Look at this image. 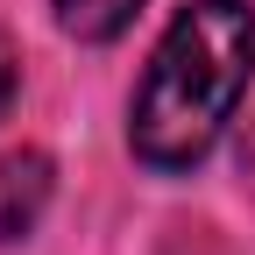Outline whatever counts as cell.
I'll return each mask as SVG.
<instances>
[{
    "mask_svg": "<svg viewBox=\"0 0 255 255\" xmlns=\"http://www.w3.org/2000/svg\"><path fill=\"white\" fill-rule=\"evenodd\" d=\"M255 71V7L248 0H191L170 14L149 71L128 107V149L149 170H191L206 163L213 142L248 92Z\"/></svg>",
    "mask_w": 255,
    "mask_h": 255,
    "instance_id": "obj_1",
    "label": "cell"
},
{
    "mask_svg": "<svg viewBox=\"0 0 255 255\" xmlns=\"http://www.w3.org/2000/svg\"><path fill=\"white\" fill-rule=\"evenodd\" d=\"M50 191H57V170H50L43 149H7L0 156V248L36 234V220L50 213Z\"/></svg>",
    "mask_w": 255,
    "mask_h": 255,
    "instance_id": "obj_2",
    "label": "cell"
},
{
    "mask_svg": "<svg viewBox=\"0 0 255 255\" xmlns=\"http://www.w3.org/2000/svg\"><path fill=\"white\" fill-rule=\"evenodd\" d=\"M50 14H57V28L71 43H114L142 14V0H50Z\"/></svg>",
    "mask_w": 255,
    "mask_h": 255,
    "instance_id": "obj_3",
    "label": "cell"
},
{
    "mask_svg": "<svg viewBox=\"0 0 255 255\" xmlns=\"http://www.w3.org/2000/svg\"><path fill=\"white\" fill-rule=\"evenodd\" d=\"M14 92H21V57H14V43H7V36H0V121H7Z\"/></svg>",
    "mask_w": 255,
    "mask_h": 255,
    "instance_id": "obj_4",
    "label": "cell"
},
{
    "mask_svg": "<svg viewBox=\"0 0 255 255\" xmlns=\"http://www.w3.org/2000/svg\"><path fill=\"white\" fill-rule=\"evenodd\" d=\"M241 170L255 177V128H248V142H241Z\"/></svg>",
    "mask_w": 255,
    "mask_h": 255,
    "instance_id": "obj_5",
    "label": "cell"
}]
</instances>
